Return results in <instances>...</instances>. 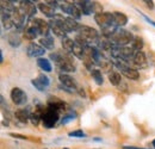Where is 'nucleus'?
I'll return each instance as SVG.
<instances>
[{"mask_svg": "<svg viewBox=\"0 0 155 149\" xmlns=\"http://www.w3.org/2000/svg\"><path fill=\"white\" fill-rule=\"evenodd\" d=\"M134 38L135 37L133 36V34H131L130 31L123 30V29H120V30L118 29L109 39H110V41L112 42V44L116 45V47H127V44L131 43V42L134 41Z\"/></svg>", "mask_w": 155, "mask_h": 149, "instance_id": "nucleus-1", "label": "nucleus"}, {"mask_svg": "<svg viewBox=\"0 0 155 149\" xmlns=\"http://www.w3.org/2000/svg\"><path fill=\"white\" fill-rule=\"evenodd\" d=\"M94 22L100 26L101 30H107L111 28H118L115 23L114 13L110 12H98L94 15Z\"/></svg>", "mask_w": 155, "mask_h": 149, "instance_id": "nucleus-2", "label": "nucleus"}, {"mask_svg": "<svg viewBox=\"0 0 155 149\" xmlns=\"http://www.w3.org/2000/svg\"><path fill=\"white\" fill-rule=\"evenodd\" d=\"M78 36H80L88 45H91L92 43H98V41L100 38L97 30L91 26H87V25H82L80 28Z\"/></svg>", "mask_w": 155, "mask_h": 149, "instance_id": "nucleus-3", "label": "nucleus"}, {"mask_svg": "<svg viewBox=\"0 0 155 149\" xmlns=\"http://www.w3.org/2000/svg\"><path fill=\"white\" fill-rule=\"evenodd\" d=\"M115 66L120 71V73L124 75L125 78H128V79H130V80H138V79H140V73L136 71L135 68L130 67L128 63L116 60Z\"/></svg>", "mask_w": 155, "mask_h": 149, "instance_id": "nucleus-4", "label": "nucleus"}, {"mask_svg": "<svg viewBox=\"0 0 155 149\" xmlns=\"http://www.w3.org/2000/svg\"><path fill=\"white\" fill-rule=\"evenodd\" d=\"M42 121H43V125L45 128H54V125L58 121V112L47 108L45 111L42 114Z\"/></svg>", "mask_w": 155, "mask_h": 149, "instance_id": "nucleus-5", "label": "nucleus"}, {"mask_svg": "<svg viewBox=\"0 0 155 149\" xmlns=\"http://www.w3.org/2000/svg\"><path fill=\"white\" fill-rule=\"evenodd\" d=\"M61 10H62L64 13L69 15L72 18H74L75 20H77V19H80V17H81V12H80V10L75 6L74 2H73V4H72L71 1L63 2V4L61 5Z\"/></svg>", "mask_w": 155, "mask_h": 149, "instance_id": "nucleus-6", "label": "nucleus"}, {"mask_svg": "<svg viewBox=\"0 0 155 149\" xmlns=\"http://www.w3.org/2000/svg\"><path fill=\"white\" fill-rule=\"evenodd\" d=\"M19 10L28 17V18H32L35 15H36V11H37V7L35 6V4L32 1H19Z\"/></svg>", "mask_w": 155, "mask_h": 149, "instance_id": "nucleus-7", "label": "nucleus"}, {"mask_svg": "<svg viewBox=\"0 0 155 149\" xmlns=\"http://www.w3.org/2000/svg\"><path fill=\"white\" fill-rule=\"evenodd\" d=\"M58 68L66 74V73H72V72H75V66H74V63L72 62V60H71V56L68 55L67 53H64V56H63V58L58 62Z\"/></svg>", "mask_w": 155, "mask_h": 149, "instance_id": "nucleus-8", "label": "nucleus"}, {"mask_svg": "<svg viewBox=\"0 0 155 149\" xmlns=\"http://www.w3.org/2000/svg\"><path fill=\"white\" fill-rule=\"evenodd\" d=\"M11 99H12L13 104H16V105H24L28 100V95L21 88L15 87L11 91Z\"/></svg>", "mask_w": 155, "mask_h": 149, "instance_id": "nucleus-9", "label": "nucleus"}, {"mask_svg": "<svg viewBox=\"0 0 155 149\" xmlns=\"http://www.w3.org/2000/svg\"><path fill=\"white\" fill-rule=\"evenodd\" d=\"M75 6L80 10L81 13L84 15H91L92 12H94V6H96V2L93 1H88V0H82V1H74Z\"/></svg>", "mask_w": 155, "mask_h": 149, "instance_id": "nucleus-10", "label": "nucleus"}, {"mask_svg": "<svg viewBox=\"0 0 155 149\" xmlns=\"http://www.w3.org/2000/svg\"><path fill=\"white\" fill-rule=\"evenodd\" d=\"M58 79H60L61 85H63L64 87L71 88V91H73V90H74V91H78V88H79L78 82L75 81V79H73L71 75L64 74V73H61L60 76H58Z\"/></svg>", "mask_w": 155, "mask_h": 149, "instance_id": "nucleus-11", "label": "nucleus"}, {"mask_svg": "<svg viewBox=\"0 0 155 149\" xmlns=\"http://www.w3.org/2000/svg\"><path fill=\"white\" fill-rule=\"evenodd\" d=\"M32 23L38 29L39 34L43 35V37L50 36V25H49L48 22H45V20H43V19L41 18H34L32 19Z\"/></svg>", "mask_w": 155, "mask_h": 149, "instance_id": "nucleus-12", "label": "nucleus"}, {"mask_svg": "<svg viewBox=\"0 0 155 149\" xmlns=\"http://www.w3.org/2000/svg\"><path fill=\"white\" fill-rule=\"evenodd\" d=\"M131 62L136 68H140V69H144L148 67V60L143 51H136Z\"/></svg>", "mask_w": 155, "mask_h": 149, "instance_id": "nucleus-13", "label": "nucleus"}, {"mask_svg": "<svg viewBox=\"0 0 155 149\" xmlns=\"http://www.w3.org/2000/svg\"><path fill=\"white\" fill-rule=\"evenodd\" d=\"M45 50L41 44H36V43H30L26 48V54L30 57H41L44 55Z\"/></svg>", "mask_w": 155, "mask_h": 149, "instance_id": "nucleus-14", "label": "nucleus"}, {"mask_svg": "<svg viewBox=\"0 0 155 149\" xmlns=\"http://www.w3.org/2000/svg\"><path fill=\"white\" fill-rule=\"evenodd\" d=\"M38 8L44 16H47V17H49V18H53V17L55 18V16H56V13H55V8H53V7L49 6L48 4H43V2H41V4H38Z\"/></svg>", "mask_w": 155, "mask_h": 149, "instance_id": "nucleus-15", "label": "nucleus"}, {"mask_svg": "<svg viewBox=\"0 0 155 149\" xmlns=\"http://www.w3.org/2000/svg\"><path fill=\"white\" fill-rule=\"evenodd\" d=\"M39 35H41V34H39L38 29H37L35 25H31V26H29V28H26V29L24 30V37L26 38V39H30V41L37 38Z\"/></svg>", "mask_w": 155, "mask_h": 149, "instance_id": "nucleus-16", "label": "nucleus"}, {"mask_svg": "<svg viewBox=\"0 0 155 149\" xmlns=\"http://www.w3.org/2000/svg\"><path fill=\"white\" fill-rule=\"evenodd\" d=\"M13 1H1L0 6H1V13L2 15H7V16H12L13 11L16 10L15 5L12 4Z\"/></svg>", "mask_w": 155, "mask_h": 149, "instance_id": "nucleus-17", "label": "nucleus"}, {"mask_svg": "<svg viewBox=\"0 0 155 149\" xmlns=\"http://www.w3.org/2000/svg\"><path fill=\"white\" fill-rule=\"evenodd\" d=\"M64 23H66V25H67L69 32L79 31L80 28H81V25H80L74 18H72V17H64Z\"/></svg>", "mask_w": 155, "mask_h": 149, "instance_id": "nucleus-18", "label": "nucleus"}, {"mask_svg": "<svg viewBox=\"0 0 155 149\" xmlns=\"http://www.w3.org/2000/svg\"><path fill=\"white\" fill-rule=\"evenodd\" d=\"M30 114L31 113L29 112V110H25V109H19V110H17L15 112L16 119H18L21 123H26L30 119Z\"/></svg>", "mask_w": 155, "mask_h": 149, "instance_id": "nucleus-19", "label": "nucleus"}, {"mask_svg": "<svg viewBox=\"0 0 155 149\" xmlns=\"http://www.w3.org/2000/svg\"><path fill=\"white\" fill-rule=\"evenodd\" d=\"M74 45H75V41H73L72 38L66 37L62 39V48H63L64 53H67V54H73Z\"/></svg>", "mask_w": 155, "mask_h": 149, "instance_id": "nucleus-20", "label": "nucleus"}, {"mask_svg": "<svg viewBox=\"0 0 155 149\" xmlns=\"http://www.w3.org/2000/svg\"><path fill=\"white\" fill-rule=\"evenodd\" d=\"M39 44L44 48V49H48V50H53L54 47H55V43H54V39L51 36H45V37H41L39 38Z\"/></svg>", "mask_w": 155, "mask_h": 149, "instance_id": "nucleus-21", "label": "nucleus"}, {"mask_svg": "<svg viewBox=\"0 0 155 149\" xmlns=\"http://www.w3.org/2000/svg\"><path fill=\"white\" fill-rule=\"evenodd\" d=\"M37 65H38V67L41 69H43L47 73H49V72L53 71V67H51L50 61L47 60V58H44V57H39L38 60H37Z\"/></svg>", "mask_w": 155, "mask_h": 149, "instance_id": "nucleus-22", "label": "nucleus"}, {"mask_svg": "<svg viewBox=\"0 0 155 149\" xmlns=\"http://www.w3.org/2000/svg\"><path fill=\"white\" fill-rule=\"evenodd\" d=\"M114 18L117 26H124L128 23V17L122 12H114Z\"/></svg>", "mask_w": 155, "mask_h": 149, "instance_id": "nucleus-23", "label": "nucleus"}, {"mask_svg": "<svg viewBox=\"0 0 155 149\" xmlns=\"http://www.w3.org/2000/svg\"><path fill=\"white\" fill-rule=\"evenodd\" d=\"M1 24H2V28L5 30H10L12 26H15V23L12 20V16H7V15L1 13Z\"/></svg>", "mask_w": 155, "mask_h": 149, "instance_id": "nucleus-24", "label": "nucleus"}, {"mask_svg": "<svg viewBox=\"0 0 155 149\" xmlns=\"http://www.w3.org/2000/svg\"><path fill=\"white\" fill-rule=\"evenodd\" d=\"M109 81L114 85V86H119L122 84V76L118 72H111L109 73Z\"/></svg>", "mask_w": 155, "mask_h": 149, "instance_id": "nucleus-25", "label": "nucleus"}, {"mask_svg": "<svg viewBox=\"0 0 155 149\" xmlns=\"http://www.w3.org/2000/svg\"><path fill=\"white\" fill-rule=\"evenodd\" d=\"M7 39H8V43H10L13 48L19 47L20 43H21V39H20V37L18 36V34H16V32L10 34V35L7 36Z\"/></svg>", "mask_w": 155, "mask_h": 149, "instance_id": "nucleus-26", "label": "nucleus"}, {"mask_svg": "<svg viewBox=\"0 0 155 149\" xmlns=\"http://www.w3.org/2000/svg\"><path fill=\"white\" fill-rule=\"evenodd\" d=\"M143 39L141 37H135L134 41L131 42V48L135 50V51H141L142 48H143Z\"/></svg>", "mask_w": 155, "mask_h": 149, "instance_id": "nucleus-27", "label": "nucleus"}, {"mask_svg": "<svg viewBox=\"0 0 155 149\" xmlns=\"http://www.w3.org/2000/svg\"><path fill=\"white\" fill-rule=\"evenodd\" d=\"M91 74H92V78L94 79V81L97 82L98 85H101V84L104 82V79H103L101 72H100L99 69H93V71L91 72Z\"/></svg>", "mask_w": 155, "mask_h": 149, "instance_id": "nucleus-28", "label": "nucleus"}, {"mask_svg": "<svg viewBox=\"0 0 155 149\" xmlns=\"http://www.w3.org/2000/svg\"><path fill=\"white\" fill-rule=\"evenodd\" d=\"M31 84L35 86V88H37L38 91H41V92H44V90H45V86L43 85V84H41L38 81V79H32L31 80Z\"/></svg>", "mask_w": 155, "mask_h": 149, "instance_id": "nucleus-29", "label": "nucleus"}, {"mask_svg": "<svg viewBox=\"0 0 155 149\" xmlns=\"http://www.w3.org/2000/svg\"><path fill=\"white\" fill-rule=\"evenodd\" d=\"M37 79H38L39 82H41V84H43L45 87H47V86H49V84H50V80H49V78H48L47 75H44L43 73H41V74L38 75V78H37Z\"/></svg>", "mask_w": 155, "mask_h": 149, "instance_id": "nucleus-30", "label": "nucleus"}, {"mask_svg": "<svg viewBox=\"0 0 155 149\" xmlns=\"http://www.w3.org/2000/svg\"><path fill=\"white\" fill-rule=\"evenodd\" d=\"M68 136L69 137H86V135H85V132L82 130H74V131H71L69 134H68Z\"/></svg>", "mask_w": 155, "mask_h": 149, "instance_id": "nucleus-31", "label": "nucleus"}, {"mask_svg": "<svg viewBox=\"0 0 155 149\" xmlns=\"http://www.w3.org/2000/svg\"><path fill=\"white\" fill-rule=\"evenodd\" d=\"M73 119H75V113H68V114H66V116L62 118L61 123H62V124H67L68 122H71V121H73Z\"/></svg>", "mask_w": 155, "mask_h": 149, "instance_id": "nucleus-32", "label": "nucleus"}, {"mask_svg": "<svg viewBox=\"0 0 155 149\" xmlns=\"http://www.w3.org/2000/svg\"><path fill=\"white\" fill-rule=\"evenodd\" d=\"M144 2H146V5H147L150 10H153V8H154V4H153V1H152V0H146Z\"/></svg>", "mask_w": 155, "mask_h": 149, "instance_id": "nucleus-33", "label": "nucleus"}, {"mask_svg": "<svg viewBox=\"0 0 155 149\" xmlns=\"http://www.w3.org/2000/svg\"><path fill=\"white\" fill-rule=\"evenodd\" d=\"M78 92H79V94L82 97V98H86V93H85V90L82 88V87H79L78 88Z\"/></svg>", "mask_w": 155, "mask_h": 149, "instance_id": "nucleus-34", "label": "nucleus"}, {"mask_svg": "<svg viewBox=\"0 0 155 149\" xmlns=\"http://www.w3.org/2000/svg\"><path fill=\"white\" fill-rule=\"evenodd\" d=\"M10 136H12V137H17V138H23V140L26 138V136H23V135H19V134H10Z\"/></svg>", "mask_w": 155, "mask_h": 149, "instance_id": "nucleus-35", "label": "nucleus"}, {"mask_svg": "<svg viewBox=\"0 0 155 149\" xmlns=\"http://www.w3.org/2000/svg\"><path fill=\"white\" fill-rule=\"evenodd\" d=\"M47 4H48L49 6H51L53 8H55V7L58 6V1H47Z\"/></svg>", "mask_w": 155, "mask_h": 149, "instance_id": "nucleus-36", "label": "nucleus"}, {"mask_svg": "<svg viewBox=\"0 0 155 149\" xmlns=\"http://www.w3.org/2000/svg\"><path fill=\"white\" fill-rule=\"evenodd\" d=\"M143 17H144V19H146V20H147L149 24H152L153 26H155V22H154V20H152L150 18H148V17H147V16H144V15H143Z\"/></svg>", "mask_w": 155, "mask_h": 149, "instance_id": "nucleus-37", "label": "nucleus"}, {"mask_svg": "<svg viewBox=\"0 0 155 149\" xmlns=\"http://www.w3.org/2000/svg\"><path fill=\"white\" fill-rule=\"evenodd\" d=\"M123 149H144V148H138V147H123Z\"/></svg>", "mask_w": 155, "mask_h": 149, "instance_id": "nucleus-38", "label": "nucleus"}, {"mask_svg": "<svg viewBox=\"0 0 155 149\" xmlns=\"http://www.w3.org/2000/svg\"><path fill=\"white\" fill-rule=\"evenodd\" d=\"M153 146H154V148H155V140L153 141Z\"/></svg>", "mask_w": 155, "mask_h": 149, "instance_id": "nucleus-39", "label": "nucleus"}, {"mask_svg": "<svg viewBox=\"0 0 155 149\" xmlns=\"http://www.w3.org/2000/svg\"><path fill=\"white\" fill-rule=\"evenodd\" d=\"M63 149H68V148H63Z\"/></svg>", "mask_w": 155, "mask_h": 149, "instance_id": "nucleus-40", "label": "nucleus"}]
</instances>
